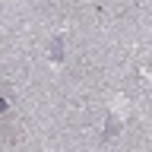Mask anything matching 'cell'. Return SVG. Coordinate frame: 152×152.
Wrapping results in <instances>:
<instances>
[{"label":"cell","instance_id":"2","mask_svg":"<svg viewBox=\"0 0 152 152\" xmlns=\"http://www.w3.org/2000/svg\"><path fill=\"white\" fill-rule=\"evenodd\" d=\"M0 111H7V102H3V98H0Z\"/></svg>","mask_w":152,"mask_h":152},{"label":"cell","instance_id":"1","mask_svg":"<svg viewBox=\"0 0 152 152\" xmlns=\"http://www.w3.org/2000/svg\"><path fill=\"white\" fill-rule=\"evenodd\" d=\"M51 57H54V60H64V51H60V38H54V41H51Z\"/></svg>","mask_w":152,"mask_h":152}]
</instances>
